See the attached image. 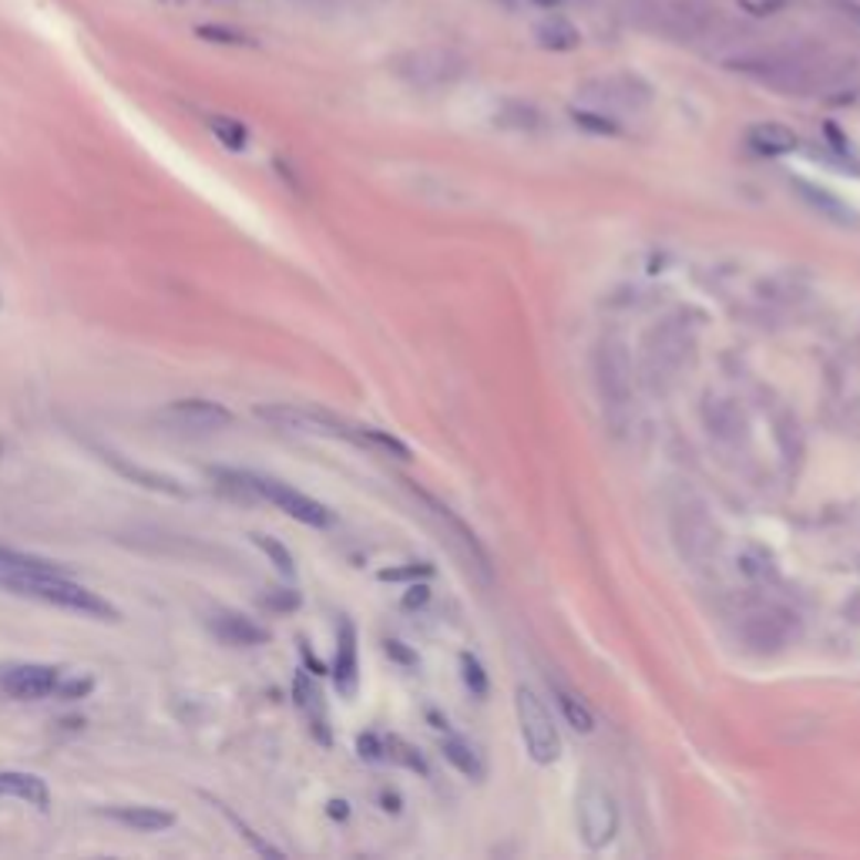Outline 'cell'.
Segmentation results:
<instances>
[{
  "label": "cell",
  "instance_id": "cell-1",
  "mask_svg": "<svg viewBox=\"0 0 860 860\" xmlns=\"http://www.w3.org/2000/svg\"><path fill=\"white\" fill-rule=\"evenodd\" d=\"M255 417L280 427V430H293V434H319V438H339L347 444H357V448H374V451H387L400 461L410 458L407 444H400L394 434H387V430H377V427H360V423H350L343 420L329 410H319V407H300V403H260L255 407Z\"/></svg>",
  "mask_w": 860,
  "mask_h": 860
},
{
  "label": "cell",
  "instance_id": "cell-2",
  "mask_svg": "<svg viewBox=\"0 0 860 860\" xmlns=\"http://www.w3.org/2000/svg\"><path fill=\"white\" fill-rule=\"evenodd\" d=\"M0 591H11V595H21V598H38V601H48V606L88 616V619H98V622H118L122 619V612L112 606L108 598L77 585L71 575H0Z\"/></svg>",
  "mask_w": 860,
  "mask_h": 860
},
{
  "label": "cell",
  "instance_id": "cell-3",
  "mask_svg": "<svg viewBox=\"0 0 860 860\" xmlns=\"http://www.w3.org/2000/svg\"><path fill=\"white\" fill-rule=\"evenodd\" d=\"M514 713H518V730H522L528 756L542 766H552L562 756V736H558V726H555L545 700L532 690V685H518V690H514Z\"/></svg>",
  "mask_w": 860,
  "mask_h": 860
},
{
  "label": "cell",
  "instance_id": "cell-4",
  "mask_svg": "<svg viewBox=\"0 0 860 860\" xmlns=\"http://www.w3.org/2000/svg\"><path fill=\"white\" fill-rule=\"evenodd\" d=\"M468 57L454 48H417L397 61V74L413 88H448L468 74Z\"/></svg>",
  "mask_w": 860,
  "mask_h": 860
},
{
  "label": "cell",
  "instance_id": "cell-5",
  "mask_svg": "<svg viewBox=\"0 0 860 860\" xmlns=\"http://www.w3.org/2000/svg\"><path fill=\"white\" fill-rule=\"evenodd\" d=\"M578 102L591 112L616 118L619 112H642L652 102V88L636 74L595 77V81H585L578 88Z\"/></svg>",
  "mask_w": 860,
  "mask_h": 860
},
{
  "label": "cell",
  "instance_id": "cell-6",
  "mask_svg": "<svg viewBox=\"0 0 860 860\" xmlns=\"http://www.w3.org/2000/svg\"><path fill=\"white\" fill-rule=\"evenodd\" d=\"M693 357V336L682 323L665 319L646 336V374L652 384H669Z\"/></svg>",
  "mask_w": 860,
  "mask_h": 860
},
{
  "label": "cell",
  "instance_id": "cell-7",
  "mask_svg": "<svg viewBox=\"0 0 860 860\" xmlns=\"http://www.w3.org/2000/svg\"><path fill=\"white\" fill-rule=\"evenodd\" d=\"M595 384L609 410H626L632 400V360L619 336H606L595 350Z\"/></svg>",
  "mask_w": 860,
  "mask_h": 860
},
{
  "label": "cell",
  "instance_id": "cell-8",
  "mask_svg": "<svg viewBox=\"0 0 860 860\" xmlns=\"http://www.w3.org/2000/svg\"><path fill=\"white\" fill-rule=\"evenodd\" d=\"M672 542L685 562L703 565L720 548V528L703 504H682L672 514Z\"/></svg>",
  "mask_w": 860,
  "mask_h": 860
},
{
  "label": "cell",
  "instance_id": "cell-9",
  "mask_svg": "<svg viewBox=\"0 0 860 860\" xmlns=\"http://www.w3.org/2000/svg\"><path fill=\"white\" fill-rule=\"evenodd\" d=\"M575 814H578V833L585 840L588 850H601L609 847L616 840V830H619V810H616V800L606 787L598 784H588L578 800H575Z\"/></svg>",
  "mask_w": 860,
  "mask_h": 860
},
{
  "label": "cell",
  "instance_id": "cell-10",
  "mask_svg": "<svg viewBox=\"0 0 860 860\" xmlns=\"http://www.w3.org/2000/svg\"><path fill=\"white\" fill-rule=\"evenodd\" d=\"M252 487H255V494H260L263 501L276 504L280 511H286L290 518H296L300 525L326 528V525L333 522V514H329L326 504L313 501L310 494H303V491H296V487H290V484H283V481H276V478L252 474Z\"/></svg>",
  "mask_w": 860,
  "mask_h": 860
},
{
  "label": "cell",
  "instance_id": "cell-11",
  "mask_svg": "<svg viewBox=\"0 0 860 860\" xmlns=\"http://www.w3.org/2000/svg\"><path fill=\"white\" fill-rule=\"evenodd\" d=\"M161 420L176 430H189V434H212V430H222L232 423V410L219 400L186 397V400H171L161 410Z\"/></svg>",
  "mask_w": 860,
  "mask_h": 860
},
{
  "label": "cell",
  "instance_id": "cell-12",
  "mask_svg": "<svg viewBox=\"0 0 860 860\" xmlns=\"http://www.w3.org/2000/svg\"><path fill=\"white\" fill-rule=\"evenodd\" d=\"M57 685H61V669L44 665V662L11 665L4 675H0V690H4L11 700H21V703L48 700V696L57 693Z\"/></svg>",
  "mask_w": 860,
  "mask_h": 860
},
{
  "label": "cell",
  "instance_id": "cell-13",
  "mask_svg": "<svg viewBox=\"0 0 860 860\" xmlns=\"http://www.w3.org/2000/svg\"><path fill=\"white\" fill-rule=\"evenodd\" d=\"M794 616L787 609H777V606H766V609H756L743 619L740 632L746 639V646H753L756 652H777L790 642L794 636Z\"/></svg>",
  "mask_w": 860,
  "mask_h": 860
},
{
  "label": "cell",
  "instance_id": "cell-14",
  "mask_svg": "<svg viewBox=\"0 0 860 860\" xmlns=\"http://www.w3.org/2000/svg\"><path fill=\"white\" fill-rule=\"evenodd\" d=\"M417 494H420V501L430 507V514H434V518H438V522H441V525H444V528L454 535V542L464 548V555L471 558V565H474V568H478V571L487 578V575H491V558H487L484 545L478 542V535H474V532H471V528H468V525L458 518V514H454L448 504H441L438 497H430V494H423V491H417Z\"/></svg>",
  "mask_w": 860,
  "mask_h": 860
},
{
  "label": "cell",
  "instance_id": "cell-15",
  "mask_svg": "<svg viewBox=\"0 0 860 860\" xmlns=\"http://www.w3.org/2000/svg\"><path fill=\"white\" fill-rule=\"evenodd\" d=\"M357 675H360V662H357V629H354V622H339L336 662H333L336 693L350 700V696L357 693Z\"/></svg>",
  "mask_w": 860,
  "mask_h": 860
},
{
  "label": "cell",
  "instance_id": "cell-16",
  "mask_svg": "<svg viewBox=\"0 0 860 860\" xmlns=\"http://www.w3.org/2000/svg\"><path fill=\"white\" fill-rule=\"evenodd\" d=\"M102 458H105V464H112L122 478H128V481H135V484H141V487H148V491H161V494H171V497H186V494H189L179 478L161 474V471H148V468H141V464H132V461H125L122 454H115V451H108V448L102 451Z\"/></svg>",
  "mask_w": 860,
  "mask_h": 860
},
{
  "label": "cell",
  "instance_id": "cell-17",
  "mask_svg": "<svg viewBox=\"0 0 860 860\" xmlns=\"http://www.w3.org/2000/svg\"><path fill=\"white\" fill-rule=\"evenodd\" d=\"M212 632L235 649H252V646H266L270 642V629H263L260 622H252L239 612H219L212 616Z\"/></svg>",
  "mask_w": 860,
  "mask_h": 860
},
{
  "label": "cell",
  "instance_id": "cell-18",
  "mask_svg": "<svg viewBox=\"0 0 860 860\" xmlns=\"http://www.w3.org/2000/svg\"><path fill=\"white\" fill-rule=\"evenodd\" d=\"M746 141L756 155H766V158H777V155H790L800 138L794 128L780 125V122H759L746 132Z\"/></svg>",
  "mask_w": 860,
  "mask_h": 860
},
{
  "label": "cell",
  "instance_id": "cell-19",
  "mask_svg": "<svg viewBox=\"0 0 860 860\" xmlns=\"http://www.w3.org/2000/svg\"><path fill=\"white\" fill-rule=\"evenodd\" d=\"M0 797H18L38 810H48L51 807V790L41 777H34V773H18V769H4L0 773Z\"/></svg>",
  "mask_w": 860,
  "mask_h": 860
},
{
  "label": "cell",
  "instance_id": "cell-20",
  "mask_svg": "<svg viewBox=\"0 0 860 860\" xmlns=\"http://www.w3.org/2000/svg\"><path fill=\"white\" fill-rule=\"evenodd\" d=\"M108 817L118 820V824H125V827H132V830H141V833H158V830L176 827V814H171V810H161V807H148V804L112 807Z\"/></svg>",
  "mask_w": 860,
  "mask_h": 860
},
{
  "label": "cell",
  "instance_id": "cell-21",
  "mask_svg": "<svg viewBox=\"0 0 860 860\" xmlns=\"http://www.w3.org/2000/svg\"><path fill=\"white\" fill-rule=\"evenodd\" d=\"M535 41L538 48L545 51H555V54H565V51H575L581 44V31L562 18V14H545L538 24H535Z\"/></svg>",
  "mask_w": 860,
  "mask_h": 860
},
{
  "label": "cell",
  "instance_id": "cell-22",
  "mask_svg": "<svg viewBox=\"0 0 860 860\" xmlns=\"http://www.w3.org/2000/svg\"><path fill=\"white\" fill-rule=\"evenodd\" d=\"M293 696H296V706L310 716V726H313L316 740H319V743H329L323 700H319V690H316V682L310 679V672H296V679H293Z\"/></svg>",
  "mask_w": 860,
  "mask_h": 860
},
{
  "label": "cell",
  "instance_id": "cell-23",
  "mask_svg": "<svg viewBox=\"0 0 860 860\" xmlns=\"http://www.w3.org/2000/svg\"><path fill=\"white\" fill-rule=\"evenodd\" d=\"M0 575H71V571L61 562L41 558V555L0 548Z\"/></svg>",
  "mask_w": 860,
  "mask_h": 860
},
{
  "label": "cell",
  "instance_id": "cell-24",
  "mask_svg": "<svg viewBox=\"0 0 860 860\" xmlns=\"http://www.w3.org/2000/svg\"><path fill=\"white\" fill-rule=\"evenodd\" d=\"M552 700H555V706L562 710L565 723H568L575 733H591V730H595V716H591L588 703H585L578 693H571L568 685L552 682Z\"/></svg>",
  "mask_w": 860,
  "mask_h": 860
},
{
  "label": "cell",
  "instance_id": "cell-25",
  "mask_svg": "<svg viewBox=\"0 0 860 860\" xmlns=\"http://www.w3.org/2000/svg\"><path fill=\"white\" fill-rule=\"evenodd\" d=\"M209 478L216 481V487L232 497V501H260L252 487V471H235V468H209Z\"/></svg>",
  "mask_w": 860,
  "mask_h": 860
},
{
  "label": "cell",
  "instance_id": "cell-26",
  "mask_svg": "<svg viewBox=\"0 0 860 860\" xmlns=\"http://www.w3.org/2000/svg\"><path fill=\"white\" fill-rule=\"evenodd\" d=\"M706 420H710V430H713L716 438L736 441V438L743 434V417H740V410H736L730 400H710Z\"/></svg>",
  "mask_w": 860,
  "mask_h": 860
},
{
  "label": "cell",
  "instance_id": "cell-27",
  "mask_svg": "<svg viewBox=\"0 0 860 860\" xmlns=\"http://www.w3.org/2000/svg\"><path fill=\"white\" fill-rule=\"evenodd\" d=\"M444 759L458 769V773H464V777H471V780H481L484 777V763H481V756L464 743V740H444Z\"/></svg>",
  "mask_w": 860,
  "mask_h": 860
},
{
  "label": "cell",
  "instance_id": "cell-28",
  "mask_svg": "<svg viewBox=\"0 0 860 860\" xmlns=\"http://www.w3.org/2000/svg\"><path fill=\"white\" fill-rule=\"evenodd\" d=\"M209 132L229 148V151H245L249 145V128L239 122V118H229V115H209Z\"/></svg>",
  "mask_w": 860,
  "mask_h": 860
},
{
  "label": "cell",
  "instance_id": "cell-29",
  "mask_svg": "<svg viewBox=\"0 0 860 860\" xmlns=\"http://www.w3.org/2000/svg\"><path fill=\"white\" fill-rule=\"evenodd\" d=\"M252 542L270 555V562L276 565V571H280L283 578H293V575H296V562H293V555H290L286 545H280V542L270 538V535H252Z\"/></svg>",
  "mask_w": 860,
  "mask_h": 860
},
{
  "label": "cell",
  "instance_id": "cell-30",
  "mask_svg": "<svg viewBox=\"0 0 860 860\" xmlns=\"http://www.w3.org/2000/svg\"><path fill=\"white\" fill-rule=\"evenodd\" d=\"M212 804H216V800H212ZM216 807H219V810L226 814V820H229V824H232V827L239 830V837H245V840H249V843H252L255 850H260V853H276V857L283 853V850H276L273 843H266V840H263L260 833H255V830H252L249 824H242V820H239V817H235V814H232L229 807H222V804H216Z\"/></svg>",
  "mask_w": 860,
  "mask_h": 860
},
{
  "label": "cell",
  "instance_id": "cell-31",
  "mask_svg": "<svg viewBox=\"0 0 860 860\" xmlns=\"http://www.w3.org/2000/svg\"><path fill=\"white\" fill-rule=\"evenodd\" d=\"M461 669H464V682L471 685L474 696H484L487 693V675L481 669V662L474 656H461Z\"/></svg>",
  "mask_w": 860,
  "mask_h": 860
},
{
  "label": "cell",
  "instance_id": "cell-32",
  "mask_svg": "<svg viewBox=\"0 0 860 860\" xmlns=\"http://www.w3.org/2000/svg\"><path fill=\"white\" fill-rule=\"evenodd\" d=\"M92 690H95V679H88V675H84V679H71V682H61V685H57V693H61L64 700H84Z\"/></svg>",
  "mask_w": 860,
  "mask_h": 860
},
{
  "label": "cell",
  "instance_id": "cell-33",
  "mask_svg": "<svg viewBox=\"0 0 860 860\" xmlns=\"http://www.w3.org/2000/svg\"><path fill=\"white\" fill-rule=\"evenodd\" d=\"M199 34H202V38H216V41H222V44H249L242 34L226 31V28H199Z\"/></svg>",
  "mask_w": 860,
  "mask_h": 860
},
{
  "label": "cell",
  "instance_id": "cell-34",
  "mask_svg": "<svg viewBox=\"0 0 860 860\" xmlns=\"http://www.w3.org/2000/svg\"><path fill=\"white\" fill-rule=\"evenodd\" d=\"M360 756L364 759H384V749H380V740L377 736H360Z\"/></svg>",
  "mask_w": 860,
  "mask_h": 860
},
{
  "label": "cell",
  "instance_id": "cell-35",
  "mask_svg": "<svg viewBox=\"0 0 860 860\" xmlns=\"http://www.w3.org/2000/svg\"><path fill=\"white\" fill-rule=\"evenodd\" d=\"M266 606H273V609H296V606H300V595H293V591H290V595H276V591H273V595H266Z\"/></svg>",
  "mask_w": 860,
  "mask_h": 860
},
{
  "label": "cell",
  "instance_id": "cell-36",
  "mask_svg": "<svg viewBox=\"0 0 860 860\" xmlns=\"http://www.w3.org/2000/svg\"><path fill=\"white\" fill-rule=\"evenodd\" d=\"M290 4L303 8V11H329L333 0H290Z\"/></svg>",
  "mask_w": 860,
  "mask_h": 860
},
{
  "label": "cell",
  "instance_id": "cell-37",
  "mask_svg": "<svg viewBox=\"0 0 860 860\" xmlns=\"http://www.w3.org/2000/svg\"><path fill=\"white\" fill-rule=\"evenodd\" d=\"M0 458H4V444H0Z\"/></svg>",
  "mask_w": 860,
  "mask_h": 860
}]
</instances>
